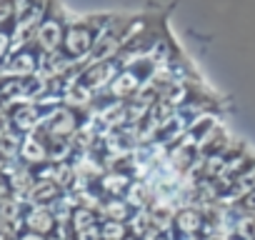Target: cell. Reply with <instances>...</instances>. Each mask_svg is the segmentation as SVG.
Instances as JSON below:
<instances>
[{"instance_id":"1","label":"cell","mask_w":255,"mask_h":240,"mask_svg":"<svg viewBox=\"0 0 255 240\" xmlns=\"http://www.w3.org/2000/svg\"><path fill=\"white\" fill-rule=\"evenodd\" d=\"M113 15L115 13H100V15H88V18H80V20H70L60 50L73 63H85L88 55L95 48L98 35L105 30V25L113 20Z\"/></svg>"},{"instance_id":"2","label":"cell","mask_w":255,"mask_h":240,"mask_svg":"<svg viewBox=\"0 0 255 240\" xmlns=\"http://www.w3.org/2000/svg\"><path fill=\"white\" fill-rule=\"evenodd\" d=\"M88 123V113L85 108H78V105H70V103H58L48 118L43 120L40 125V133L48 138V140H73L75 133Z\"/></svg>"},{"instance_id":"3","label":"cell","mask_w":255,"mask_h":240,"mask_svg":"<svg viewBox=\"0 0 255 240\" xmlns=\"http://www.w3.org/2000/svg\"><path fill=\"white\" fill-rule=\"evenodd\" d=\"M68 18L63 13V8L58 5V0H53L45 18L40 20L38 30H35V38L33 43L38 45V50L43 55H50V53H58L63 48V40H65V30H68Z\"/></svg>"},{"instance_id":"4","label":"cell","mask_w":255,"mask_h":240,"mask_svg":"<svg viewBox=\"0 0 255 240\" xmlns=\"http://www.w3.org/2000/svg\"><path fill=\"white\" fill-rule=\"evenodd\" d=\"M43 53L38 50L35 43H28V45H20L15 48L8 60L0 65L3 70V78H30V75H38L40 73V65H43Z\"/></svg>"},{"instance_id":"5","label":"cell","mask_w":255,"mask_h":240,"mask_svg":"<svg viewBox=\"0 0 255 240\" xmlns=\"http://www.w3.org/2000/svg\"><path fill=\"white\" fill-rule=\"evenodd\" d=\"M23 225H25V230H33L40 235H53L58 230L60 220H58L55 210H50L48 205H30V210L23 218Z\"/></svg>"},{"instance_id":"6","label":"cell","mask_w":255,"mask_h":240,"mask_svg":"<svg viewBox=\"0 0 255 240\" xmlns=\"http://www.w3.org/2000/svg\"><path fill=\"white\" fill-rule=\"evenodd\" d=\"M20 163L25 165H43L50 163V150H48V140L40 138V133H28L20 143Z\"/></svg>"},{"instance_id":"7","label":"cell","mask_w":255,"mask_h":240,"mask_svg":"<svg viewBox=\"0 0 255 240\" xmlns=\"http://www.w3.org/2000/svg\"><path fill=\"white\" fill-rule=\"evenodd\" d=\"M28 203L30 205H55L60 198H63V188L50 180V178H35V183L30 185V190L25 193Z\"/></svg>"},{"instance_id":"8","label":"cell","mask_w":255,"mask_h":240,"mask_svg":"<svg viewBox=\"0 0 255 240\" xmlns=\"http://www.w3.org/2000/svg\"><path fill=\"white\" fill-rule=\"evenodd\" d=\"M15 50V23L0 25V65L8 60V55Z\"/></svg>"},{"instance_id":"9","label":"cell","mask_w":255,"mask_h":240,"mask_svg":"<svg viewBox=\"0 0 255 240\" xmlns=\"http://www.w3.org/2000/svg\"><path fill=\"white\" fill-rule=\"evenodd\" d=\"M20 143H23V138H18L15 133H3L0 135V158H3L5 163L18 158L20 155Z\"/></svg>"},{"instance_id":"10","label":"cell","mask_w":255,"mask_h":240,"mask_svg":"<svg viewBox=\"0 0 255 240\" xmlns=\"http://www.w3.org/2000/svg\"><path fill=\"white\" fill-rule=\"evenodd\" d=\"M15 23V0H0V25Z\"/></svg>"},{"instance_id":"11","label":"cell","mask_w":255,"mask_h":240,"mask_svg":"<svg viewBox=\"0 0 255 240\" xmlns=\"http://www.w3.org/2000/svg\"><path fill=\"white\" fill-rule=\"evenodd\" d=\"M10 195H13V183H10L8 175L0 173V200H5V198H10Z\"/></svg>"},{"instance_id":"12","label":"cell","mask_w":255,"mask_h":240,"mask_svg":"<svg viewBox=\"0 0 255 240\" xmlns=\"http://www.w3.org/2000/svg\"><path fill=\"white\" fill-rule=\"evenodd\" d=\"M18 240H48V235H40V233H33V230H25L18 235Z\"/></svg>"},{"instance_id":"13","label":"cell","mask_w":255,"mask_h":240,"mask_svg":"<svg viewBox=\"0 0 255 240\" xmlns=\"http://www.w3.org/2000/svg\"><path fill=\"white\" fill-rule=\"evenodd\" d=\"M3 170H5V160H3V158H0V173H3Z\"/></svg>"}]
</instances>
